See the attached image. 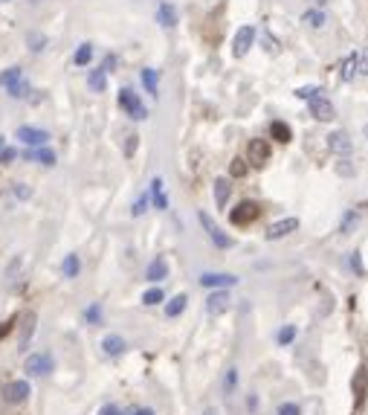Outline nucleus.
Returning a JSON list of instances; mask_svg holds the SVG:
<instances>
[{
  "label": "nucleus",
  "instance_id": "nucleus-1",
  "mask_svg": "<svg viewBox=\"0 0 368 415\" xmlns=\"http://www.w3.org/2000/svg\"><path fill=\"white\" fill-rule=\"evenodd\" d=\"M53 369H56V360H53L50 352H35L23 360V372H27L30 378H46Z\"/></svg>",
  "mask_w": 368,
  "mask_h": 415
},
{
  "label": "nucleus",
  "instance_id": "nucleus-2",
  "mask_svg": "<svg viewBox=\"0 0 368 415\" xmlns=\"http://www.w3.org/2000/svg\"><path fill=\"white\" fill-rule=\"evenodd\" d=\"M119 108L125 111L131 119H137V122L148 119V111H145V105H142V99H139V93H134L131 87H122V90H119Z\"/></svg>",
  "mask_w": 368,
  "mask_h": 415
},
{
  "label": "nucleus",
  "instance_id": "nucleus-3",
  "mask_svg": "<svg viewBox=\"0 0 368 415\" xmlns=\"http://www.w3.org/2000/svg\"><path fill=\"white\" fill-rule=\"evenodd\" d=\"M198 221H201V227L206 230L209 241L215 244V247H217V250H229V247H232V244H235V241H232V238H229V235H227L224 230H220V227H217V224L212 221V215L201 212V215H198Z\"/></svg>",
  "mask_w": 368,
  "mask_h": 415
},
{
  "label": "nucleus",
  "instance_id": "nucleus-4",
  "mask_svg": "<svg viewBox=\"0 0 368 415\" xmlns=\"http://www.w3.org/2000/svg\"><path fill=\"white\" fill-rule=\"evenodd\" d=\"M258 215H261V206L255 201H241L232 212H229V221L235 227H250L253 221H258Z\"/></svg>",
  "mask_w": 368,
  "mask_h": 415
},
{
  "label": "nucleus",
  "instance_id": "nucleus-5",
  "mask_svg": "<svg viewBox=\"0 0 368 415\" xmlns=\"http://www.w3.org/2000/svg\"><path fill=\"white\" fill-rule=\"evenodd\" d=\"M4 401L6 404H12V407H20V404H27L30 401V395H32V386H30V380H9L6 386H4Z\"/></svg>",
  "mask_w": 368,
  "mask_h": 415
},
{
  "label": "nucleus",
  "instance_id": "nucleus-6",
  "mask_svg": "<svg viewBox=\"0 0 368 415\" xmlns=\"http://www.w3.org/2000/svg\"><path fill=\"white\" fill-rule=\"evenodd\" d=\"M269 154H273V149H269V140H261V137L250 140V145H247V163L253 168H264L269 163Z\"/></svg>",
  "mask_w": 368,
  "mask_h": 415
},
{
  "label": "nucleus",
  "instance_id": "nucleus-7",
  "mask_svg": "<svg viewBox=\"0 0 368 415\" xmlns=\"http://www.w3.org/2000/svg\"><path fill=\"white\" fill-rule=\"evenodd\" d=\"M253 44H255V30L253 27H241L232 38V56L235 58H243L250 50H253Z\"/></svg>",
  "mask_w": 368,
  "mask_h": 415
},
{
  "label": "nucleus",
  "instance_id": "nucleus-8",
  "mask_svg": "<svg viewBox=\"0 0 368 415\" xmlns=\"http://www.w3.org/2000/svg\"><path fill=\"white\" fill-rule=\"evenodd\" d=\"M18 140H20L23 145H32V149H41V145L50 142V131L35 128V125H20V128H18Z\"/></svg>",
  "mask_w": 368,
  "mask_h": 415
},
{
  "label": "nucleus",
  "instance_id": "nucleus-9",
  "mask_svg": "<svg viewBox=\"0 0 368 415\" xmlns=\"http://www.w3.org/2000/svg\"><path fill=\"white\" fill-rule=\"evenodd\" d=\"M229 308H232L229 290H212L209 299H206V314L209 316H220V314H227Z\"/></svg>",
  "mask_w": 368,
  "mask_h": 415
},
{
  "label": "nucleus",
  "instance_id": "nucleus-10",
  "mask_svg": "<svg viewBox=\"0 0 368 415\" xmlns=\"http://www.w3.org/2000/svg\"><path fill=\"white\" fill-rule=\"evenodd\" d=\"M299 230V218H281V221H276V224H269L267 227V241H279V238H284V235H290V233H296Z\"/></svg>",
  "mask_w": 368,
  "mask_h": 415
},
{
  "label": "nucleus",
  "instance_id": "nucleus-11",
  "mask_svg": "<svg viewBox=\"0 0 368 415\" xmlns=\"http://www.w3.org/2000/svg\"><path fill=\"white\" fill-rule=\"evenodd\" d=\"M35 326H38V314H35V311H27V314H23V320H20L18 349H27V346H30V340H32V334H35Z\"/></svg>",
  "mask_w": 368,
  "mask_h": 415
},
{
  "label": "nucleus",
  "instance_id": "nucleus-12",
  "mask_svg": "<svg viewBox=\"0 0 368 415\" xmlns=\"http://www.w3.org/2000/svg\"><path fill=\"white\" fill-rule=\"evenodd\" d=\"M201 285L203 287H212V290H227V287L238 285V276H232V273H203L201 276Z\"/></svg>",
  "mask_w": 368,
  "mask_h": 415
},
{
  "label": "nucleus",
  "instance_id": "nucleus-13",
  "mask_svg": "<svg viewBox=\"0 0 368 415\" xmlns=\"http://www.w3.org/2000/svg\"><path fill=\"white\" fill-rule=\"evenodd\" d=\"M351 389H354V401H357V407H362V404H365V395H368V369H365V366H360V369L354 372Z\"/></svg>",
  "mask_w": 368,
  "mask_h": 415
},
{
  "label": "nucleus",
  "instance_id": "nucleus-14",
  "mask_svg": "<svg viewBox=\"0 0 368 415\" xmlns=\"http://www.w3.org/2000/svg\"><path fill=\"white\" fill-rule=\"evenodd\" d=\"M328 149H331V154L348 157L354 145H351V140H348V134H345V131H334V134L328 137Z\"/></svg>",
  "mask_w": 368,
  "mask_h": 415
},
{
  "label": "nucleus",
  "instance_id": "nucleus-15",
  "mask_svg": "<svg viewBox=\"0 0 368 415\" xmlns=\"http://www.w3.org/2000/svg\"><path fill=\"white\" fill-rule=\"evenodd\" d=\"M307 105H310V113H313L319 122H334L336 111H334V105L325 99V96H319V99H313V102H307Z\"/></svg>",
  "mask_w": 368,
  "mask_h": 415
},
{
  "label": "nucleus",
  "instance_id": "nucleus-16",
  "mask_svg": "<svg viewBox=\"0 0 368 415\" xmlns=\"http://www.w3.org/2000/svg\"><path fill=\"white\" fill-rule=\"evenodd\" d=\"M212 192H215V204H217V209H227V204H229V198H232L229 178H217L215 186H212Z\"/></svg>",
  "mask_w": 368,
  "mask_h": 415
},
{
  "label": "nucleus",
  "instance_id": "nucleus-17",
  "mask_svg": "<svg viewBox=\"0 0 368 415\" xmlns=\"http://www.w3.org/2000/svg\"><path fill=\"white\" fill-rule=\"evenodd\" d=\"M145 279H148V282H163V279H168V261L163 259V256H157L148 267H145Z\"/></svg>",
  "mask_w": 368,
  "mask_h": 415
},
{
  "label": "nucleus",
  "instance_id": "nucleus-18",
  "mask_svg": "<svg viewBox=\"0 0 368 415\" xmlns=\"http://www.w3.org/2000/svg\"><path fill=\"white\" fill-rule=\"evenodd\" d=\"M157 20H160L163 30H175V27H177V9L171 6L168 0H163L160 9H157Z\"/></svg>",
  "mask_w": 368,
  "mask_h": 415
},
{
  "label": "nucleus",
  "instance_id": "nucleus-19",
  "mask_svg": "<svg viewBox=\"0 0 368 415\" xmlns=\"http://www.w3.org/2000/svg\"><path fill=\"white\" fill-rule=\"evenodd\" d=\"M360 67H362V56L351 53L345 61H342V82H354L360 76Z\"/></svg>",
  "mask_w": 368,
  "mask_h": 415
},
{
  "label": "nucleus",
  "instance_id": "nucleus-20",
  "mask_svg": "<svg viewBox=\"0 0 368 415\" xmlns=\"http://www.w3.org/2000/svg\"><path fill=\"white\" fill-rule=\"evenodd\" d=\"M125 349H128V343H125V340H122L119 334H108V337L102 340V352H105L108 357H119Z\"/></svg>",
  "mask_w": 368,
  "mask_h": 415
},
{
  "label": "nucleus",
  "instance_id": "nucleus-21",
  "mask_svg": "<svg viewBox=\"0 0 368 415\" xmlns=\"http://www.w3.org/2000/svg\"><path fill=\"white\" fill-rule=\"evenodd\" d=\"M6 93L12 96V99H30V93H32V85L27 82V76H20L18 82H12V85H6Z\"/></svg>",
  "mask_w": 368,
  "mask_h": 415
},
{
  "label": "nucleus",
  "instance_id": "nucleus-22",
  "mask_svg": "<svg viewBox=\"0 0 368 415\" xmlns=\"http://www.w3.org/2000/svg\"><path fill=\"white\" fill-rule=\"evenodd\" d=\"M269 137H273L276 142H281V145H287V142L293 140V131H290L287 122L276 119V122H269Z\"/></svg>",
  "mask_w": 368,
  "mask_h": 415
},
{
  "label": "nucleus",
  "instance_id": "nucleus-23",
  "mask_svg": "<svg viewBox=\"0 0 368 415\" xmlns=\"http://www.w3.org/2000/svg\"><path fill=\"white\" fill-rule=\"evenodd\" d=\"M87 87L90 90H96V93H105V87H108V73L99 67V70H90L87 73Z\"/></svg>",
  "mask_w": 368,
  "mask_h": 415
},
{
  "label": "nucleus",
  "instance_id": "nucleus-24",
  "mask_svg": "<svg viewBox=\"0 0 368 415\" xmlns=\"http://www.w3.org/2000/svg\"><path fill=\"white\" fill-rule=\"evenodd\" d=\"M186 305H189V297H186V294H177L175 299H168V305H165V316H168V320H175V316H180V314L186 311Z\"/></svg>",
  "mask_w": 368,
  "mask_h": 415
},
{
  "label": "nucleus",
  "instance_id": "nucleus-25",
  "mask_svg": "<svg viewBox=\"0 0 368 415\" xmlns=\"http://www.w3.org/2000/svg\"><path fill=\"white\" fill-rule=\"evenodd\" d=\"M27 157H30V160H35V163H41V166H46V168H53V166H56V151H50L46 145H41V149L30 151Z\"/></svg>",
  "mask_w": 368,
  "mask_h": 415
},
{
  "label": "nucleus",
  "instance_id": "nucleus-26",
  "mask_svg": "<svg viewBox=\"0 0 368 415\" xmlns=\"http://www.w3.org/2000/svg\"><path fill=\"white\" fill-rule=\"evenodd\" d=\"M142 85H145V90H148L154 99L160 96V79H157V70H151V67H145L142 70Z\"/></svg>",
  "mask_w": 368,
  "mask_h": 415
},
{
  "label": "nucleus",
  "instance_id": "nucleus-27",
  "mask_svg": "<svg viewBox=\"0 0 368 415\" xmlns=\"http://www.w3.org/2000/svg\"><path fill=\"white\" fill-rule=\"evenodd\" d=\"M148 198L154 201L157 209H168V198H165V192H163V180L160 178L151 180V194H148Z\"/></svg>",
  "mask_w": 368,
  "mask_h": 415
},
{
  "label": "nucleus",
  "instance_id": "nucleus-28",
  "mask_svg": "<svg viewBox=\"0 0 368 415\" xmlns=\"http://www.w3.org/2000/svg\"><path fill=\"white\" fill-rule=\"evenodd\" d=\"M79 271H82V261H79V256H67V259H64V264H61V273H64V279H76V276H79Z\"/></svg>",
  "mask_w": 368,
  "mask_h": 415
},
{
  "label": "nucleus",
  "instance_id": "nucleus-29",
  "mask_svg": "<svg viewBox=\"0 0 368 415\" xmlns=\"http://www.w3.org/2000/svg\"><path fill=\"white\" fill-rule=\"evenodd\" d=\"M72 61H76V67H87L93 61V44H79L76 56H72Z\"/></svg>",
  "mask_w": 368,
  "mask_h": 415
},
{
  "label": "nucleus",
  "instance_id": "nucleus-30",
  "mask_svg": "<svg viewBox=\"0 0 368 415\" xmlns=\"http://www.w3.org/2000/svg\"><path fill=\"white\" fill-rule=\"evenodd\" d=\"M247 172H250V163L243 160V157H235L232 163H229V178H247Z\"/></svg>",
  "mask_w": 368,
  "mask_h": 415
},
{
  "label": "nucleus",
  "instance_id": "nucleus-31",
  "mask_svg": "<svg viewBox=\"0 0 368 415\" xmlns=\"http://www.w3.org/2000/svg\"><path fill=\"white\" fill-rule=\"evenodd\" d=\"M27 47H30V53H32V56L44 53V47H46V35H41V32H30V35H27Z\"/></svg>",
  "mask_w": 368,
  "mask_h": 415
},
{
  "label": "nucleus",
  "instance_id": "nucleus-32",
  "mask_svg": "<svg viewBox=\"0 0 368 415\" xmlns=\"http://www.w3.org/2000/svg\"><path fill=\"white\" fill-rule=\"evenodd\" d=\"M165 299V294H163V287H148L142 294V305H148V308H154V305H160Z\"/></svg>",
  "mask_w": 368,
  "mask_h": 415
},
{
  "label": "nucleus",
  "instance_id": "nucleus-33",
  "mask_svg": "<svg viewBox=\"0 0 368 415\" xmlns=\"http://www.w3.org/2000/svg\"><path fill=\"white\" fill-rule=\"evenodd\" d=\"M20 76H23V70H20V67H6L4 73H0V85L6 87V85H12V82H18Z\"/></svg>",
  "mask_w": 368,
  "mask_h": 415
},
{
  "label": "nucleus",
  "instance_id": "nucleus-34",
  "mask_svg": "<svg viewBox=\"0 0 368 415\" xmlns=\"http://www.w3.org/2000/svg\"><path fill=\"white\" fill-rule=\"evenodd\" d=\"M276 340H279V346H290L293 340H296V326H287V328H281Z\"/></svg>",
  "mask_w": 368,
  "mask_h": 415
},
{
  "label": "nucleus",
  "instance_id": "nucleus-35",
  "mask_svg": "<svg viewBox=\"0 0 368 415\" xmlns=\"http://www.w3.org/2000/svg\"><path fill=\"white\" fill-rule=\"evenodd\" d=\"M336 175H339V178H354V163H351L348 157H342V160L336 163Z\"/></svg>",
  "mask_w": 368,
  "mask_h": 415
},
{
  "label": "nucleus",
  "instance_id": "nucleus-36",
  "mask_svg": "<svg viewBox=\"0 0 368 415\" xmlns=\"http://www.w3.org/2000/svg\"><path fill=\"white\" fill-rule=\"evenodd\" d=\"M296 96H299V99H305V102H313V99L322 96V87H302V90H296Z\"/></svg>",
  "mask_w": 368,
  "mask_h": 415
},
{
  "label": "nucleus",
  "instance_id": "nucleus-37",
  "mask_svg": "<svg viewBox=\"0 0 368 415\" xmlns=\"http://www.w3.org/2000/svg\"><path fill=\"white\" fill-rule=\"evenodd\" d=\"M302 20H305V23H310L313 30H319V27H322V23H325V15H322V12H313V9H310V12H305V18H302Z\"/></svg>",
  "mask_w": 368,
  "mask_h": 415
},
{
  "label": "nucleus",
  "instance_id": "nucleus-38",
  "mask_svg": "<svg viewBox=\"0 0 368 415\" xmlns=\"http://www.w3.org/2000/svg\"><path fill=\"white\" fill-rule=\"evenodd\" d=\"M12 194H15L18 201H30V198H32V189H30L27 183H15V186H12Z\"/></svg>",
  "mask_w": 368,
  "mask_h": 415
},
{
  "label": "nucleus",
  "instance_id": "nucleus-39",
  "mask_svg": "<svg viewBox=\"0 0 368 415\" xmlns=\"http://www.w3.org/2000/svg\"><path fill=\"white\" fill-rule=\"evenodd\" d=\"M148 204H151V198H148V194H139V198H137V204H134V209H131V215H134V218H139L145 209H148Z\"/></svg>",
  "mask_w": 368,
  "mask_h": 415
},
{
  "label": "nucleus",
  "instance_id": "nucleus-40",
  "mask_svg": "<svg viewBox=\"0 0 368 415\" xmlns=\"http://www.w3.org/2000/svg\"><path fill=\"white\" fill-rule=\"evenodd\" d=\"M276 412H279V415H302V407L293 404V401H284V404H279Z\"/></svg>",
  "mask_w": 368,
  "mask_h": 415
},
{
  "label": "nucleus",
  "instance_id": "nucleus-41",
  "mask_svg": "<svg viewBox=\"0 0 368 415\" xmlns=\"http://www.w3.org/2000/svg\"><path fill=\"white\" fill-rule=\"evenodd\" d=\"M357 221H360V215H357V212H348V215H345V221H342V227H339V233L345 235L351 227H357Z\"/></svg>",
  "mask_w": 368,
  "mask_h": 415
},
{
  "label": "nucleus",
  "instance_id": "nucleus-42",
  "mask_svg": "<svg viewBox=\"0 0 368 415\" xmlns=\"http://www.w3.org/2000/svg\"><path fill=\"white\" fill-rule=\"evenodd\" d=\"M235 383H238V369H229V372H227V378H224V389H227V395L235 389Z\"/></svg>",
  "mask_w": 368,
  "mask_h": 415
},
{
  "label": "nucleus",
  "instance_id": "nucleus-43",
  "mask_svg": "<svg viewBox=\"0 0 368 415\" xmlns=\"http://www.w3.org/2000/svg\"><path fill=\"white\" fill-rule=\"evenodd\" d=\"M137 145H139V137L137 134H128V140H125V157H134Z\"/></svg>",
  "mask_w": 368,
  "mask_h": 415
},
{
  "label": "nucleus",
  "instance_id": "nucleus-44",
  "mask_svg": "<svg viewBox=\"0 0 368 415\" xmlns=\"http://www.w3.org/2000/svg\"><path fill=\"white\" fill-rule=\"evenodd\" d=\"M15 157H18V151H15V149H6V145L0 149V163H12Z\"/></svg>",
  "mask_w": 368,
  "mask_h": 415
},
{
  "label": "nucleus",
  "instance_id": "nucleus-45",
  "mask_svg": "<svg viewBox=\"0 0 368 415\" xmlns=\"http://www.w3.org/2000/svg\"><path fill=\"white\" fill-rule=\"evenodd\" d=\"M84 316H87V323H99V320H102V311H99V305H93V308L84 314Z\"/></svg>",
  "mask_w": 368,
  "mask_h": 415
},
{
  "label": "nucleus",
  "instance_id": "nucleus-46",
  "mask_svg": "<svg viewBox=\"0 0 368 415\" xmlns=\"http://www.w3.org/2000/svg\"><path fill=\"white\" fill-rule=\"evenodd\" d=\"M99 415H122V409H119L116 404H105V407L99 409Z\"/></svg>",
  "mask_w": 368,
  "mask_h": 415
},
{
  "label": "nucleus",
  "instance_id": "nucleus-47",
  "mask_svg": "<svg viewBox=\"0 0 368 415\" xmlns=\"http://www.w3.org/2000/svg\"><path fill=\"white\" fill-rule=\"evenodd\" d=\"M348 261H351V267H354V271L362 276V259H360V253H351V259H348Z\"/></svg>",
  "mask_w": 368,
  "mask_h": 415
},
{
  "label": "nucleus",
  "instance_id": "nucleus-48",
  "mask_svg": "<svg viewBox=\"0 0 368 415\" xmlns=\"http://www.w3.org/2000/svg\"><path fill=\"white\" fill-rule=\"evenodd\" d=\"M131 415H157L154 409H148V407H139V409H134Z\"/></svg>",
  "mask_w": 368,
  "mask_h": 415
},
{
  "label": "nucleus",
  "instance_id": "nucleus-49",
  "mask_svg": "<svg viewBox=\"0 0 368 415\" xmlns=\"http://www.w3.org/2000/svg\"><path fill=\"white\" fill-rule=\"evenodd\" d=\"M203 415H220V409H217V407H206Z\"/></svg>",
  "mask_w": 368,
  "mask_h": 415
},
{
  "label": "nucleus",
  "instance_id": "nucleus-50",
  "mask_svg": "<svg viewBox=\"0 0 368 415\" xmlns=\"http://www.w3.org/2000/svg\"><path fill=\"white\" fill-rule=\"evenodd\" d=\"M365 140H368V125H365Z\"/></svg>",
  "mask_w": 368,
  "mask_h": 415
},
{
  "label": "nucleus",
  "instance_id": "nucleus-51",
  "mask_svg": "<svg viewBox=\"0 0 368 415\" xmlns=\"http://www.w3.org/2000/svg\"><path fill=\"white\" fill-rule=\"evenodd\" d=\"M30 4H32V6H35V4H38V0H30Z\"/></svg>",
  "mask_w": 368,
  "mask_h": 415
},
{
  "label": "nucleus",
  "instance_id": "nucleus-52",
  "mask_svg": "<svg viewBox=\"0 0 368 415\" xmlns=\"http://www.w3.org/2000/svg\"><path fill=\"white\" fill-rule=\"evenodd\" d=\"M0 4H6V0H0Z\"/></svg>",
  "mask_w": 368,
  "mask_h": 415
}]
</instances>
